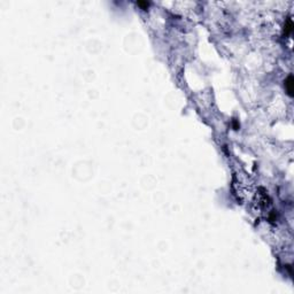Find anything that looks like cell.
<instances>
[{
	"mask_svg": "<svg viewBox=\"0 0 294 294\" xmlns=\"http://www.w3.org/2000/svg\"><path fill=\"white\" fill-rule=\"evenodd\" d=\"M285 86H286V90H287L288 94L290 95H293V77L288 76L287 79L285 80Z\"/></svg>",
	"mask_w": 294,
	"mask_h": 294,
	"instance_id": "cell-1",
	"label": "cell"
}]
</instances>
